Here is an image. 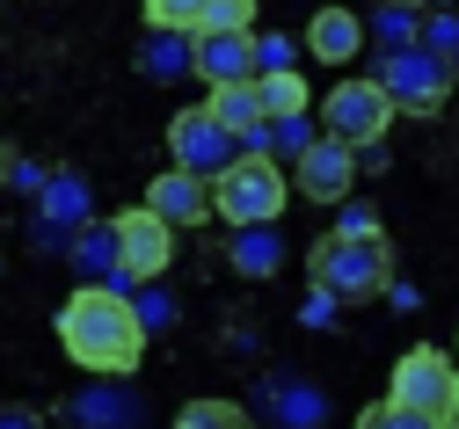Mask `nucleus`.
Instances as JSON below:
<instances>
[{"label":"nucleus","instance_id":"6ab92c4d","mask_svg":"<svg viewBox=\"0 0 459 429\" xmlns=\"http://www.w3.org/2000/svg\"><path fill=\"white\" fill-rule=\"evenodd\" d=\"M176 429H255V415H248L241 400H219V393H204V400H190V408L176 415Z\"/></svg>","mask_w":459,"mask_h":429},{"label":"nucleus","instance_id":"6e6552de","mask_svg":"<svg viewBox=\"0 0 459 429\" xmlns=\"http://www.w3.org/2000/svg\"><path fill=\"white\" fill-rule=\"evenodd\" d=\"M81 226H95V190H88V175L51 167V182L37 190V248H44V255H66Z\"/></svg>","mask_w":459,"mask_h":429},{"label":"nucleus","instance_id":"a211bd4d","mask_svg":"<svg viewBox=\"0 0 459 429\" xmlns=\"http://www.w3.org/2000/svg\"><path fill=\"white\" fill-rule=\"evenodd\" d=\"M270 393H277V422H284V429H321V422H328V400H321L307 379H277Z\"/></svg>","mask_w":459,"mask_h":429},{"label":"nucleus","instance_id":"7ed1b4c3","mask_svg":"<svg viewBox=\"0 0 459 429\" xmlns=\"http://www.w3.org/2000/svg\"><path fill=\"white\" fill-rule=\"evenodd\" d=\"M284 197H292V175H284V160H270V153H241L212 182V204H219L226 226H277Z\"/></svg>","mask_w":459,"mask_h":429},{"label":"nucleus","instance_id":"f8f14e48","mask_svg":"<svg viewBox=\"0 0 459 429\" xmlns=\"http://www.w3.org/2000/svg\"><path fill=\"white\" fill-rule=\"evenodd\" d=\"M197 73H204L212 88H226V81H263L255 30H197Z\"/></svg>","mask_w":459,"mask_h":429},{"label":"nucleus","instance_id":"2eb2a0df","mask_svg":"<svg viewBox=\"0 0 459 429\" xmlns=\"http://www.w3.org/2000/svg\"><path fill=\"white\" fill-rule=\"evenodd\" d=\"M139 73H146V81H183V73H197V30H146Z\"/></svg>","mask_w":459,"mask_h":429},{"label":"nucleus","instance_id":"9b49d317","mask_svg":"<svg viewBox=\"0 0 459 429\" xmlns=\"http://www.w3.org/2000/svg\"><path fill=\"white\" fill-rule=\"evenodd\" d=\"M146 204H153L168 226H204V219H219L212 182H204V175H190V167H176V160H168V175H153V182H146Z\"/></svg>","mask_w":459,"mask_h":429},{"label":"nucleus","instance_id":"5701e85b","mask_svg":"<svg viewBox=\"0 0 459 429\" xmlns=\"http://www.w3.org/2000/svg\"><path fill=\"white\" fill-rule=\"evenodd\" d=\"M351 429H437V422H430V415H416V408H401V400L386 393V400L358 408V422H351Z\"/></svg>","mask_w":459,"mask_h":429},{"label":"nucleus","instance_id":"7c9ffc66","mask_svg":"<svg viewBox=\"0 0 459 429\" xmlns=\"http://www.w3.org/2000/svg\"><path fill=\"white\" fill-rule=\"evenodd\" d=\"M394 8H437V0H394Z\"/></svg>","mask_w":459,"mask_h":429},{"label":"nucleus","instance_id":"4be33fe9","mask_svg":"<svg viewBox=\"0 0 459 429\" xmlns=\"http://www.w3.org/2000/svg\"><path fill=\"white\" fill-rule=\"evenodd\" d=\"M263 109H270V124H277V116H307V81H299V66H292V73H263Z\"/></svg>","mask_w":459,"mask_h":429},{"label":"nucleus","instance_id":"f03ea898","mask_svg":"<svg viewBox=\"0 0 459 429\" xmlns=\"http://www.w3.org/2000/svg\"><path fill=\"white\" fill-rule=\"evenodd\" d=\"M307 277L335 305H365V298H379L394 284V255H386L379 233H321L307 248Z\"/></svg>","mask_w":459,"mask_h":429},{"label":"nucleus","instance_id":"4468645a","mask_svg":"<svg viewBox=\"0 0 459 429\" xmlns=\"http://www.w3.org/2000/svg\"><path fill=\"white\" fill-rule=\"evenodd\" d=\"M226 262H234V277H248V284L277 277V270H284V233H270V226H234V233H226Z\"/></svg>","mask_w":459,"mask_h":429},{"label":"nucleus","instance_id":"9d476101","mask_svg":"<svg viewBox=\"0 0 459 429\" xmlns=\"http://www.w3.org/2000/svg\"><path fill=\"white\" fill-rule=\"evenodd\" d=\"M351 182H358V146H342L328 132L292 160V190L314 197V204H342V197H351Z\"/></svg>","mask_w":459,"mask_h":429},{"label":"nucleus","instance_id":"c756f323","mask_svg":"<svg viewBox=\"0 0 459 429\" xmlns=\"http://www.w3.org/2000/svg\"><path fill=\"white\" fill-rule=\"evenodd\" d=\"M335 233H379V219H372V211H342V226H335Z\"/></svg>","mask_w":459,"mask_h":429},{"label":"nucleus","instance_id":"20e7f679","mask_svg":"<svg viewBox=\"0 0 459 429\" xmlns=\"http://www.w3.org/2000/svg\"><path fill=\"white\" fill-rule=\"evenodd\" d=\"M386 393H394L401 408L430 415L437 429H452V422H459V356H452V349H430V342H423V349H401Z\"/></svg>","mask_w":459,"mask_h":429},{"label":"nucleus","instance_id":"bb28decb","mask_svg":"<svg viewBox=\"0 0 459 429\" xmlns=\"http://www.w3.org/2000/svg\"><path fill=\"white\" fill-rule=\"evenodd\" d=\"M255 58H263V73H292V37H255Z\"/></svg>","mask_w":459,"mask_h":429},{"label":"nucleus","instance_id":"39448f33","mask_svg":"<svg viewBox=\"0 0 459 429\" xmlns=\"http://www.w3.org/2000/svg\"><path fill=\"white\" fill-rule=\"evenodd\" d=\"M372 81L394 95L401 116H437L445 95H452V81H459V66H452V58H437L430 44H409V51H386Z\"/></svg>","mask_w":459,"mask_h":429},{"label":"nucleus","instance_id":"412c9836","mask_svg":"<svg viewBox=\"0 0 459 429\" xmlns=\"http://www.w3.org/2000/svg\"><path fill=\"white\" fill-rule=\"evenodd\" d=\"M74 422H81V429H125V422H132V400H117L109 386H95V393L74 400Z\"/></svg>","mask_w":459,"mask_h":429},{"label":"nucleus","instance_id":"c85d7f7f","mask_svg":"<svg viewBox=\"0 0 459 429\" xmlns=\"http://www.w3.org/2000/svg\"><path fill=\"white\" fill-rule=\"evenodd\" d=\"M139 321H146V328H160V321H176V298H168V291H153V298L139 305Z\"/></svg>","mask_w":459,"mask_h":429},{"label":"nucleus","instance_id":"423d86ee","mask_svg":"<svg viewBox=\"0 0 459 429\" xmlns=\"http://www.w3.org/2000/svg\"><path fill=\"white\" fill-rule=\"evenodd\" d=\"M394 116H401V109H394V95H386L379 81H358V73H342V81L321 95V132H328V139H342V146H358V153L386 139Z\"/></svg>","mask_w":459,"mask_h":429},{"label":"nucleus","instance_id":"b1692460","mask_svg":"<svg viewBox=\"0 0 459 429\" xmlns=\"http://www.w3.org/2000/svg\"><path fill=\"white\" fill-rule=\"evenodd\" d=\"M212 0H146V30H204Z\"/></svg>","mask_w":459,"mask_h":429},{"label":"nucleus","instance_id":"ddd939ff","mask_svg":"<svg viewBox=\"0 0 459 429\" xmlns=\"http://www.w3.org/2000/svg\"><path fill=\"white\" fill-rule=\"evenodd\" d=\"M226 132L241 139V153L255 146V132H270V109H263V81H226V88H212V102H204Z\"/></svg>","mask_w":459,"mask_h":429},{"label":"nucleus","instance_id":"a878e982","mask_svg":"<svg viewBox=\"0 0 459 429\" xmlns=\"http://www.w3.org/2000/svg\"><path fill=\"white\" fill-rule=\"evenodd\" d=\"M204 30H255V0H212Z\"/></svg>","mask_w":459,"mask_h":429},{"label":"nucleus","instance_id":"cd10ccee","mask_svg":"<svg viewBox=\"0 0 459 429\" xmlns=\"http://www.w3.org/2000/svg\"><path fill=\"white\" fill-rule=\"evenodd\" d=\"M0 429H51V422H44V408H22L15 400V408H0Z\"/></svg>","mask_w":459,"mask_h":429},{"label":"nucleus","instance_id":"f257e3e1","mask_svg":"<svg viewBox=\"0 0 459 429\" xmlns=\"http://www.w3.org/2000/svg\"><path fill=\"white\" fill-rule=\"evenodd\" d=\"M59 349L95 379H132L146 364V321L132 291L117 284H81L66 305H59Z\"/></svg>","mask_w":459,"mask_h":429},{"label":"nucleus","instance_id":"0eeeda50","mask_svg":"<svg viewBox=\"0 0 459 429\" xmlns=\"http://www.w3.org/2000/svg\"><path fill=\"white\" fill-rule=\"evenodd\" d=\"M168 160L190 167V175H204V182H219L226 167L241 160V139L226 132L212 109H176V116H168Z\"/></svg>","mask_w":459,"mask_h":429},{"label":"nucleus","instance_id":"393cba45","mask_svg":"<svg viewBox=\"0 0 459 429\" xmlns=\"http://www.w3.org/2000/svg\"><path fill=\"white\" fill-rule=\"evenodd\" d=\"M423 44L459 66V8H430V15H423Z\"/></svg>","mask_w":459,"mask_h":429},{"label":"nucleus","instance_id":"1a4fd4ad","mask_svg":"<svg viewBox=\"0 0 459 429\" xmlns=\"http://www.w3.org/2000/svg\"><path fill=\"white\" fill-rule=\"evenodd\" d=\"M109 226H117V262H125L132 284L168 277V262H176V233H183V226H168L153 204H132V211H117Z\"/></svg>","mask_w":459,"mask_h":429},{"label":"nucleus","instance_id":"aec40b11","mask_svg":"<svg viewBox=\"0 0 459 429\" xmlns=\"http://www.w3.org/2000/svg\"><path fill=\"white\" fill-rule=\"evenodd\" d=\"M386 51H409V44H423V8H394V0H379V15L365 22Z\"/></svg>","mask_w":459,"mask_h":429},{"label":"nucleus","instance_id":"dca6fc26","mask_svg":"<svg viewBox=\"0 0 459 429\" xmlns=\"http://www.w3.org/2000/svg\"><path fill=\"white\" fill-rule=\"evenodd\" d=\"M365 37H372V30H365L351 8H321V15L307 22V51H314V58H328V66L358 58V51H365Z\"/></svg>","mask_w":459,"mask_h":429},{"label":"nucleus","instance_id":"f3484780","mask_svg":"<svg viewBox=\"0 0 459 429\" xmlns=\"http://www.w3.org/2000/svg\"><path fill=\"white\" fill-rule=\"evenodd\" d=\"M66 262L81 270V284H109V277L125 270V262H117V226H102V219L81 226V233H74V248H66Z\"/></svg>","mask_w":459,"mask_h":429},{"label":"nucleus","instance_id":"2f4dec72","mask_svg":"<svg viewBox=\"0 0 459 429\" xmlns=\"http://www.w3.org/2000/svg\"><path fill=\"white\" fill-rule=\"evenodd\" d=\"M452 429H459V422H452Z\"/></svg>","mask_w":459,"mask_h":429}]
</instances>
